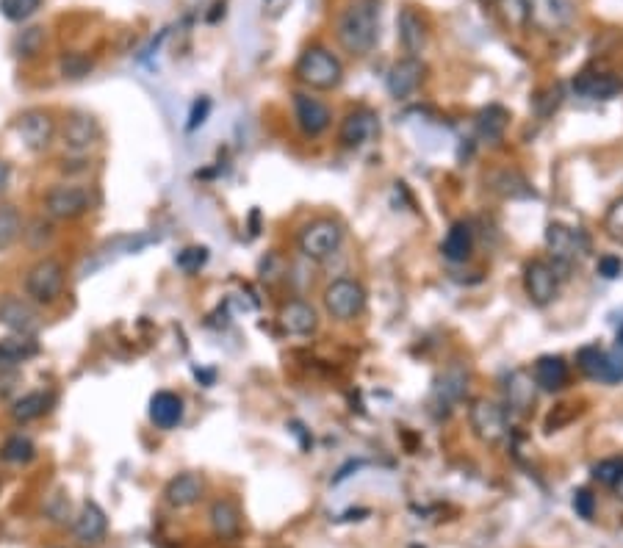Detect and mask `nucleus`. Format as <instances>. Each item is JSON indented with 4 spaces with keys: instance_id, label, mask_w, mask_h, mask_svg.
<instances>
[{
    "instance_id": "nucleus-18",
    "label": "nucleus",
    "mask_w": 623,
    "mask_h": 548,
    "mask_svg": "<svg viewBox=\"0 0 623 548\" xmlns=\"http://www.w3.org/2000/svg\"><path fill=\"white\" fill-rule=\"evenodd\" d=\"M396 36L408 56L421 59V53L427 50V42H430V25L413 6H405L396 17Z\"/></svg>"
},
{
    "instance_id": "nucleus-27",
    "label": "nucleus",
    "mask_w": 623,
    "mask_h": 548,
    "mask_svg": "<svg viewBox=\"0 0 623 548\" xmlns=\"http://www.w3.org/2000/svg\"><path fill=\"white\" fill-rule=\"evenodd\" d=\"M441 255L449 263H466L474 255V227L468 222H455L441 244Z\"/></svg>"
},
{
    "instance_id": "nucleus-48",
    "label": "nucleus",
    "mask_w": 623,
    "mask_h": 548,
    "mask_svg": "<svg viewBox=\"0 0 623 548\" xmlns=\"http://www.w3.org/2000/svg\"><path fill=\"white\" fill-rule=\"evenodd\" d=\"M535 3H540V0H529V9H532V6H535Z\"/></svg>"
},
{
    "instance_id": "nucleus-5",
    "label": "nucleus",
    "mask_w": 623,
    "mask_h": 548,
    "mask_svg": "<svg viewBox=\"0 0 623 548\" xmlns=\"http://www.w3.org/2000/svg\"><path fill=\"white\" fill-rule=\"evenodd\" d=\"M324 313L338 324H349L360 319L369 305V294L360 286L355 277H336L333 283H327L322 291Z\"/></svg>"
},
{
    "instance_id": "nucleus-2",
    "label": "nucleus",
    "mask_w": 623,
    "mask_h": 548,
    "mask_svg": "<svg viewBox=\"0 0 623 548\" xmlns=\"http://www.w3.org/2000/svg\"><path fill=\"white\" fill-rule=\"evenodd\" d=\"M294 78L308 92H333L344 84V64L333 50L313 45L300 53V59L294 64Z\"/></svg>"
},
{
    "instance_id": "nucleus-44",
    "label": "nucleus",
    "mask_w": 623,
    "mask_h": 548,
    "mask_svg": "<svg viewBox=\"0 0 623 548\" xmlns=\"http://www.w3.org/2000/svg\"><path fill=\"white\" fill-rule=\"evenodd\" d=\"M596 272H599L604 280H615V277H621L623 261L618 255H601L599 263H596Z\"/></svg>"
},
{
    "instance_id": "nucleus-40",
    "label": "nucleus",
    "mask_w": 623,
    "mask_h": 548,
    "mask_svg": "<svg viewBox=\"0 0 623 548\" xmlns=\"http://www.w3.org/2000/svg\"><path fill=\"white\" fill-rule=\"evenodd\" d=\"M89 70H92V61L81 53H70V56L61 59V75L64 78H84V75H89Z\"/></svg>"
},
{
    "instance_id": "nucleus-13",
    "label": "nucleus",
    "mask_w": 623,
    "mask_h": 548,
    "mask_svg": "<svg viewBox=\"0 0 623 548\" xmlns=\"http://www.w3.org/2000/svg\"><path fill=\"white\" fill-rule=\"evenodd\" d=\"M424 75H427L424 61L413 59V56H402L385 72V92L394 100H408V97H413L421 89Z\"/></svg>"
},
{
    "instance_id": "nucleus-15",
    "label": "nucleus",
    "mask_w": 623,
    "mask_h": 548,
    "mask_svg": "<svg viewBox=\"0 0 623 548\" xmlns=\"http://www.w3.org/2000/svg\"><path fill=\"white\" fill-rule=\"evenodd\" d=\"M538 394V385H535V380H532V374L527 369L510 371L507 380H504V410L510 416H529L535 410Z\"/></svg>"
},
{
    "instance_id": "nucleus-23",
    "label": "nucleus",
    "mask_w": 623,
    "mask_h": 548,
    "mask_svg": "<svg viewBox=\"0 0 623 548\" xmlns=\"http://www.w3.org/2000/svg\"><path fill=\"white\" fill-rule=\"evenodd\" d=\"M203 493H205V479L200 477V474L186 471V474H178V477L169 479L167 488H164V499H167L169 507L186 510V507H194L197 501L203 499Z\"/></svg>"
},
{
    "instance_id": "nucleus-29",
    "label": "nucleus",
    "mask_w": 623,
    "mask_h": 548,
    "mask_svg": "<svg viewBox=\"0 0 623 548\" xmlns=\"http://www.w3.org/2000/svg\"><path fill=\"white\" fill-rule=\"evenodd\" d=\"M53 405V396L45 391H31V394L20 396L12 405V418L17 424H31L36 418H42Z\"/></svg>"
},
{
    "instance_id": "nucleus-6",
    "label": "nucleus",
    "mask_w": 623,
    "mask_h": 548,
    "mask_svg": "<svg viewBox=\"0 0 623 548\" xmlns=\"http://www.w3.org/2000/svg\"><path fill=\"white\" fill-rule=\"evenodd\" d=\"M468 427L471 435L485 446H502L510 438V413L504 410V405L480 396L468 402Z\"/></svg>"
},
{
    "instance_id": "nucleus-47",
    "label": "nucleus",
    "mask_w": 623,
    "mask_h": 548,
    "mask_svg": "<svg viewBox=\"0 0 623 548\" xmlns=\"http://www.w3.org/2000/svg\"><path fill=\"white\" fill-rule=\"evenodd\" d=\"M615 346H618V352H623V324L618 327V333H615Z\"/></svg>"
},
{
    "instance_id": "nucleus-43",
    "label": "nucleus",
    "mask_w": 623,
    "mask_h": 548,
    "mask_svg": "<svg viewBox=\"0 0 623 548\" xmlns=\"http://www.w3.org/2000/svg\"><path fill=\"white\" fill-rule=\"evenodd\" d=\"M208 114H211V100H208V97L194 100L192 111H189V122H186V131L194 133L197 128H203L205 120H208Z\"/></svg>"
},
{
    "instance_id": "nucleus-37",
    "label": "nucleus",
    "mask_w": 623,
    "mask_h": 548,
    "mask_svg": "<svg viewBox=\"0 0 623 548\" xmlns=\"http://www.w3.org/2000/svg\"><path fill=\"white\" fill-rule=\"evenodd\" d=\"M604 236L615 244H621L623 247V197L621 200H615V203L607 208V214H604Z\"/></svg>"
},
{
    "instance_id": "nucleus-25",
    "label": "nucleus",
    "mask_w": 623,
    "mask_h": 548,
    "mask_svg": "<svg viewBox=\"0 0 623 548\" xmlns=\"http://www.w3.org/2000/svg\"><path fill=\"white\" fill-rule=\"evenodd\" d=\"M183 413H186V407H183V399H180L178 394H172V391H156V394L150 396L147 416H150V421H153L158 429L180 427Z\"/></svg>"
},
{
    "instance_id": "nucleus-26",
    "label": "nucleus",
    "mask_w": 623,
    "mask_h": 548,
    "mask_svg": "<svg viewBox=\"0 0 623 548\" xmlns=\"http://www.w3.org/2000/svg\"><path fill=\"white\" fill-rule=\"evenodd\" d=\"M507 125H510V111L499 103H491L485 106L477 114L474 120V128H477V136H480L485 144H499L507 133Z\"/></svg>"
},
{
    "instance_id": "nucleus-10",
    "label": "nucleus",
    "mask_w": 623,
    "mask_h": 548,
    "mask_svg": "<svg viewBox=\"0 0 623 548\" xmlns=\"http://www.w3.org/2000/svg\"><path fill=\"white\" fill-rule=\"evenodd\" d=\"M521 283H524V294L535 305V308H549L554 299L560 297V283L563 277L557 272V266L546 258H532L524 263V274H521Z\"/></svg>"
},
{
    "instance_id": "nucleus-11",
    "label": "nucleus",
    "mask_w": 623,
    "mask_h": 548,
    "mask_svg": "<svg viewBox=\"0 0 623 548\" xmlns=\"http://www.w3.org/2000/svg\"><path fill=\"white\" fill-rule=\"evenodd\" d=\"M291 108H294V125L305 139H322L324 133L333 125V111L311 92H294L291 95Z\"/></svg>"
},
{
    "instance_id": "nucleus-16",
    "label": "nucleus",
    "mask_w": 623,
    "mask_h": 548,
    "mask_svg": "<svg viewBox=\"0 0 623 548\" xmlns=\"http://www.w3.org/2000/svg\"><path fill=\"white\" fill-rule=\"evenodd\" d=\"M100 139H103V131H100L95 117H89V114H72L61 125V144L72 155L92 153Z\"/></svg>"
},
{
    "instance_id": "nucleus-32",
    "label": "nucleus",
    "mask_w": 623,
    "mask_h": 548,
    "mask_svg": "<svg viewBox=\"0 0 623 548\" xmlns=\"http://www.w3.org/2000/svg\"><path fill=\"white\" fill-rule=\"evenodd\" d=\"M36 457V443L23 435V432H17L12 438H6L3 446H0V460L9 465H25L31 463Z\"/></svg>"
},
{
    "instance_id": "nucleus-31",
    "label": "nucleus",
    "mask_w": 623,
    "mask_h": 548,
    "mask_svg": "<svg viewBox=\"0 0 623 548\" xmlns=\"http://www.w3.org/2000/svg\"><path fill=\"white\" fill-rule=\"evenodd\" d=\"M466 391H468V374L463 369H457V366L446 371L444 377L438 380V385H435V396H438L446 407L460 402V399L466 396Z\"/></svg>"
},
{
    "instance_id": "nucleus-45",
    "label": "nucleus",
    "mask_w": 623,
    "mask_h": 548,
    "mask_svg": "<svg viewBox=\"0 0 623 548\" xmlns=\"http://www.w3.org/2000/svg\"><path fill=\"white\" fill-rule=\"evenodd\" d=\"M9 180H12V169H9V164L0 158V191L9 189Z\"/></svg>"
},
{
    "instance_id": "nucleus-12",
    "label": "nucleus",
    "mask_w": 623,
    "mask_h": 548,
    "mask_svg": "<svg viewBox=\"0 0 623 548\" xmlns=\"http://www.w3.org/2000/svg\"><path fill=\"white\" fill-rule=\"evenodd\" d=\"M377 136H380V117H377V111L366 106L347 111V117L338 125V144L344 150H360V147L372 144Z\"/></svg>"
},
{
    "instance_id": "nucleus-19",
    "label": "nucleus",
    "mask_w": 623,
    "mask_h": 548,
    "mask_svg": "<svg viewBox=\"0 0 623 548\" xmlns=\"http://www.w3.org/2000/svg\"><path fill=\"white\" fill-rule=\"evenodd\" d=\"M529 374H532L538 391H543V394H560L571 382V366H568V360L563 355H540L532 363Z\"/></svg>"
},
{
    "instance_id": "nucleus-14",
    "label": "nucleus",
    "mask_w": 623,
    "mask_h": 548,
    "mask_svg": "<svg viewBox=\"0 0 623 548\" xmlns=\"http://www.w3.org/2000/svg\"><path fill=\"white\" fill-rule=\"evenodd\" d=\"M17 136H20L25 150L45 153V150H50L53 139H56V120L50 117V111H42V108L23 111L20 120H17Z\"/></svg>"
},
{
    "instance_id": "nucleus-9",
    "label": "nucleus",
    "mask_w": 623,
    "mask_h": 548,
    "mask_svg": "<svg viewBox=\"0 0 623 548\" xmlns=\"http://www.w3.org/2000/svg\"><path fill=\"white\" fill-rule=\"evenodd\" d=\"M576 369L590 382L599 385H621L623 382V352L604 349L599 344L582 346L576 352Z\"/></svg>"
},
{
    "instance_id": "nucleus-33",
    "label": "nucleus",
    "mask_w": 623,
    "mask_h": 548,
    "mask_svg": "<svg viewBox=\"0 0 623 548\" xmlns=\"http://www.w3.org/2000/svg\"><path fill=\"white\" fill-rule=\"evenodd\" d=\"M493 6L510 28H527L529 20H532L529 0H493Z\"/></svg>"
},
{
    "instance_id": "nucleus-1",
    "label": "nucleus",
    "mask_w": 623,
    "mask_h": 548,
    "mask_svg": "<svg viewBox=\"0 0 623 548\" xmlns=\"http://www.w3.org/2000/svg\"><path fill=\"white\" fill-rule=\"evenodd\" d=\"M383 0H349L336 20V39L352 59L369 56L380 42Z\"/></svg>"
},
{
    "instance_id": "nucleus-39",
    "label": "nucleus",
    "mask_w": 623,
    "mask_h": 548,
    "mask_svg": "<svg viewBox=\"0 0 623 548\" xmlns=\"http://www.w3.org/2000/svg\"><path fill=\"white\" fill-rule=\"evenodd\" d=\"M560 103H563V86H549L535 97V108H538L540 117H549L552 111L560 108Z\"/></svg>"
},
{
    "instance_id": "nucleus-38",
    "label": "nucleus",
    "mask_w": 623,
    "mask_h": 548,
    "mask_svg": "<svg viewBox=\"0 0 623 548\" xmlns=\"http://www.w3.org/2000/svg\"><path fill=\"white\" fill-rule=\"evenodd\" d=\"M593 479L604 485V488H612V482L623 474V460L621 457H610V460H601V463L593 465Z\"/></svg>"
},
{
    "instance_id": "nucleus-4",
    "label": "nucleus",
    "mask_w": 623,
    "mask_h": 548,
    "mask_svg": "<svg viewBox=\"0 0 623 548\" xmlns=\"http://www.w3.org/2000/svg\"><path fill=\"white\" fill-rule=\"evenodd\" d=\"M543 244L552 255V263L557 266L560 277H565L563 272L579 266L590 255V239L585 236V230L565 225V222H549L546 233H543Z\"/></svg>"
},
{
    "instance_id": "nucleus-35",
    "label": "nucleus",
    "mask_w": 623,
    "mask_h": 548,
    "mask_svg": "<svg viewBox=\"0 0 623 548\" xmlns=\"http://www.w3.org/2000/svg\"><path fill=\"white\" fill-rule=\"evenodd\" d=\"M42 6V0H0V14L9 23H25L28 17H34Z\"/></svg>"
},
{
    "instance_id": "nucleus-21",
    "label": "nucleus",
    "mask_w": 623,
    "mask_h": 548,
    "mask_svg": "<svg viewBox=\"0 0 623 548\" xmlns=\"http://www.w3.org/2000/svg\"><path fill=\"white\" fill-rule=\"evenodd\" d=\"M576 97L582 100H593V103H604V100H612L623 92V84L610 75V72H579L571 84Z\"/></svg>"
},
{
    "instance_id": "nucleus-28",
    "label": "nucleus",
    "mask_w": 623,
    "mask_h": 548,
    "mask_svg": "<svg viewBox=\"0 0 623 548\" xmlns=\"http://www.w3.org/2000/svg\"><path fill=\"white\" fill-rule=\"evenodd\" d=\"M39 352L34 335H9L0 338V371H12L23 366L25 360H31Z\"/></svg>"
},
{
    "instance_id": "nucleus-7",
    "label": "nucleus",
    "mask_w": 623,
    "mask_h": 548,
    "mask_svg": "<svg viewBox=\"0 0 623 548\" xmlns=\"http://www.w3.org/2000/svg\"><path fill=\"white\" fill-rule=\"evenodd\" d=\"M64 286H67V269L59 258H39L25 274V294L34 305L59 302Z\"/></svg>"
},
{
    "instance_id": "nucleus-20",
    "label": "nucleus",
    "mask_w": 623,
    "mask_h": 548,
    "mask_svg": "<svg viewBox=\"0 0 623 548\" xmlns=\"http://www.w3.org/2000/svg\"><path fill=\"white\" fill-rule=\"evenodd\" d=\"M108 532V515L97 501H84L78 515H72V535L84 546H97Z\"/></svg>"
},
{
    "instance_id": "nucleus-36",
    "label": "nucleus",
    "mask_w": 623,
    "mask_h": 548,
    "mask_svg": "<svg viewBox=\"0 0 623 548\" xmlns=\"http://www.w3.org/2000/svg\"><path fill=\"white\" fill-rule=\"evenodd\" d=\"M205 263H208V247H186L175 255V266L186 274L200 272Z\"/></svg>"
},
{
    "instance_id": "nucleus-3",
    "label": "nucleus",
    "mask_w": 623,
    "mask_h": 548,
    "mask_svg": "<svg viewBox=\"0 0 623 548\" xmlns=\"http://www.w3.org/2000/svg\"><path fill=\"white\" fill-rule=\"evenodd\" d=\"M347 230L333 216H316L311 222H305L297 233V250L305 261L324 263L336 258L344 250Z\"/></svg>"
},
{
    "instance_id": "nucleus-34",
    "label": "nucleus",
    "mask_w": 623,
    "mask_h": 548,
    "mask_svg": "<svg viewBox=\"0 0 623 548\" xmlns=\"http://www.w3.org/2000/svg\"><path fill=\"white\" fill-rule=\"evenodd\" d=\"M491 183L502 197H532L535 194L532 186H529V180L521 178L518 172H496Z\"/></svg>"
},
{
    "instance_id": "nucleus-42",
    "label": "nucleus",
    "mask_w": 623,
    "mask_h": 548,
    "mask_svg": "<svg viewBox=\"0 0 623 548\" xmlns=\"http://www.w3.org/2000/svg\"><path fill=\"white\" fill-rule=\"evenodd\" d=\"M571 504H574V510L579 518H585V521H593V518H596V496H593L590 490L585 488L576 490Z\"/></svg>"
},
{
    "instance_id": "nucleus-17",
    "label": "nucleus",
    "mask_w": 623,
    "mask_h": 548,
    "mask_svg": "<svg viewBox=\"0 0 623 548\" xmlns=\"http://www.w3.org/2000/svg\"><path fill=\"white\" fill-rule=\"evenodd\" d=\"M0 324L9 327L14 335H36L42 327V319L31 299L6 294L0 299Z\"/></svg>"
},
{
    "instance_id": "nucleus-41",
    "label": "nucleus",
    "mask_w": 623,
    "mask_h": 548,
    "mask_svg": "<svg viewBox=\"0 0 623 548\" xmlns=\"http://www.w3.org/2000/svg\"><path fill=\"white\" fill-rule=\"evenodd\" d=\"M45 45V34H42V28H28L23 31V36L17 39V50H20V56H36L39 50Z\"/></svg>"
},
{
    "instance_id": "nucleus-8",
    "label": "nucleus",
    "mask_w": 623,
    "mask_h": 548,
    "mask_svg": "<svg viewBox=\"0 0 623 548\" xmlns=\"http://www.w3.org/2000/svg\"><path fill=\"white\" fill-rule=\"evenodd\" d=\"M95 208V194L84 183H59L45 194V214L56 222H75Z\"/></svg>"
},
{
    "instance_id": "nucleus-22",
    "label": "nucleus",
    "mask_w": 623,
    "mask_h": 548,
    "mask_svg": "<svg viewBox=\"0 0 623 548\" xmlns=\"http://www.w3.org/2000/svg\"><path fill=\"white\" fill-rule=\"evenodd\" d=\"M280 327L288 335L308 338V335L319 330V310L313 308L311 302H305V299H291V302H286L280 308Z\"/></svg>"
},
{
    "instance_id": "nucleus-46",
    "label": "nucleus",
    "mask_w": 623,
    "mask_h": 548,
    "mask_svg": "<svg viewBox=\"0 0 623 548\" xmlns=\"http://www.w3.org/2000/svg\"><path fill=\"white\" fill-rule=\"evenodd\" d=\"M612 493H615V496H618V501H623V474L618 479H615V482H612Z\"/></svg>"
},
{
    "instance_id": "nucleus-30",
    "label": "nucleus",
    "mask_w": 623,
    "mask_h": 548,
    "mask_svg": "<svg viewBox=\"0 0 623 548\" xmlns=\"http://www.w3.org/2000/svg\"><path fill=\"white\" fill-rule=\"evenodd\" d=\"M25 233L23 214L9 203H0V252L12 250Z\"/></svg>"
},
{
    "instance_id": "nucleus-24",
    "label": "nucleus",
    "mask_w": 623,
    "mask_h": 548,
    "mask_svg": "<svg viewBox=\"0 0 623 548\" xmlns=\"http://www.w3.org/2000/svg\"><path fill=\"white\" fill-rule=\"evenodd\" d=\"M208 521L211 529L219 540H236L241 535V526H244V515L241 507L233 499H216L208 510Z\"/></svg>"
}]
</instances>
